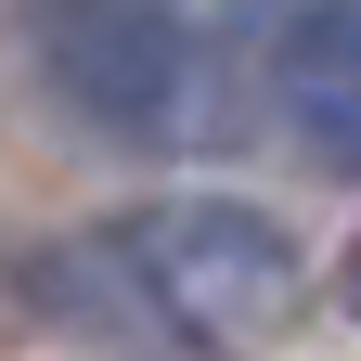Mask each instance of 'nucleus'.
Listing matches in <instances>:
<instances>
[{
  "instance_id": "obj_3",
  "label": "nucleus",
  "mask_w": 361,
  "mask_h": 361,
  "mask_svg": "<svg viewBox=\"0 0 361 361\" xmlns=\"http://www.w3.org/2000/svg\"><path fill=\"white\" fill-rule=\"evenodd\" d=\"M271 104L323 168H361V0H310L271 52Z\"/></svg>"
},
{
  "instance_id": "obj_2",
  "label": "nucleus",
  "mask_w": 361,
  "mask_h": 361,
  "mask_svg": "<svg viewBox=\"0 0 361 361\" xmlns=\"http://www.w3.org/2000/svg\"><path fill=\"white\" fill-rule=\"evenodd\" d=\"M39 65L104 142H180V104H194L180 0H39Z\"/></svg>"
},
{
  "instance_id": "obj_4",
  "label": "nucleus",
  "mask_w": 361,
  "mask_h": 361,
  "mask_svg": "<svg viewBox=\"0 0 361 361\" xmlns=\"http://www.w3.org/2000/svg\"><path fill=\"white\" fill-rule=\"evenodd\" d=\"M336 297H348V310H361V245H348V271H336Z\"/></svg>"
},
{
  "instance_id": "obj_1",
  "label": "nucleus",
  "mask_w": 361,
  "mask_h": 361,
  "mask_svg": "<svg viewBox=\"0 0 361 361\" xmlns=\"http://www.w3.org/2000/svg\"><path fill=\"white\" fill-rule=\"evenodd\" d=\"M116 245H129L142 297H155L194 348H258V336L297 310V245L271 233L258 207H233V194H168V207L129 219Z\"/></svg>"
}]
</instances>
